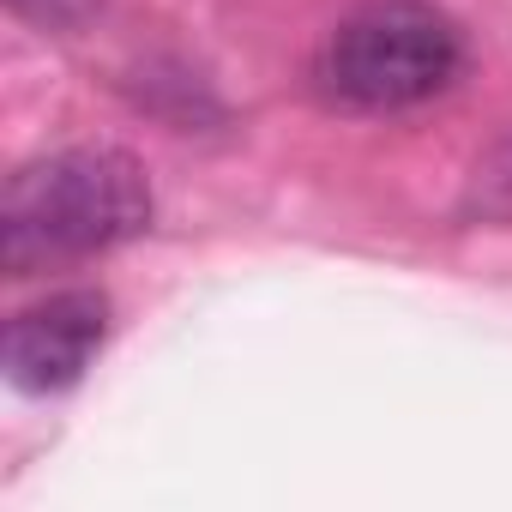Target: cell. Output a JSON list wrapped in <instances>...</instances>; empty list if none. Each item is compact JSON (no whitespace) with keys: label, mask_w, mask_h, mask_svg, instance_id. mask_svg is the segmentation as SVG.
Masks as SVG:
<instances>
[{"label":"cell","mask_w":512,"mask_h":512,"mask_svg":"<svg viewBox=\"0 0 512 512\" xmlns=\"http://www.w3.org/2000/svg\"><path fill=\"white\" fill-rule=\"evenodd\" d=\"M151 229V181L145 163L115 145H73L25 163L0 199V266L13 278H37L49 266H73L109 253Z\"/></svg>","instance_id":"obj_1"},{"label":"cell","mask_w":512,"mask_h":512,"mask_svg":"<svg viewBox=\"0 0 512 512\" xmlns=\"http://www.w3.org/2000/svg\"><path fill=\"white\" fill-rule=\"evenodd\" d=\"M464 67V37L434 0H362L320 49V91L344 109L392 115L440 97Z\"/></svg>","instance_id":"obj_2"},{"label":"cell","mask_w":512,"mask_h":512,"mask_svg":"<svg viewBox=\"0 0 512 512\" xmlns=\"http://www.w3.org/2000/svg\"><path fill=\"white\" fill-rule=\"evenodd\" d=\"M109 338V296L103 290H55L49 302L25 308L7 326L0 362L19 392H67L85 380V368L97 362Z\"/></svg>","instance_id":"obj_3"},{"label":"cell","mask_w":512,"mask_h":512,"mask_svg":"<svg viewBox=\"0 0 512 512\" xmlns=\"http://www.w3.org/2000/svg\"><path fill=\"white\" fill-rule=\"evenodd\" d=\"M470 211H482V217H494V223H512V133H500V139L476 157Z\"/></svg>","instance_id":"obj_4"},{"label":"cell","mask_w":512,"mask_h":512,"mask_svg":"<svg viewBox=\"0 0 512 512\" xmlns=\"http://www.w3.org/2000/svg\"><path fill=\"white\" fill-rule=\"evenodd\" d=\"M7 7L19 13V19H31L37 31H79L103 0H7Z\"/></svg>","instance_id":"obj_5"}]
</instances>
